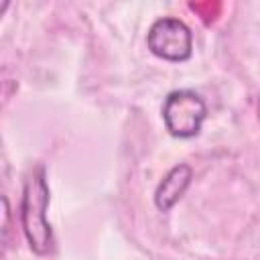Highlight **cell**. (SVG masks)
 <instances>
[{"instance_id":"cell-1","label":"cell","mask_w":260,"mask_h":260,"mask_svg":"<svg viewBox=\"0 0 260 260\" xmlns=\"http://www.w3.org/2000/svg\"><path fill=\"white\" fill-rule=\"evenodd\" d=\"M49 205V187L45 179V169L37 167L24 181L20 219L22 232L28 240V246L37 254H49L53 250V232L47 221Z\"/></svg>"},{"instance_id":"cell-2","label":"cell","mask_w":260,"mask_h":260,"mask_svg":"<svg viewBox=\"0 0 260 260\" xmlns=\"http://www.w3.org/2000/svg\"><path fill=\"white\" fill-rule=\"evenodd\" d=\"M205 116H207L205 102L191 89L171 91L162 106L165 126L177 138H191L199 134Z\"/></svg>"},{"instance_id":"cell-3","label":"cell","mask_w":260,"mask_h":260,"mask_svg":"<svg viewBox=\"0 0 260 260\" xmlns=\"http://www.w3.org/2000/svg\"><path fill=\"white\" fill-rule=\"evenodd\" d=\"M148 49L167 61H185L191 57L193 39L189 26L173 16H165L152 22L148 30Z\"/></svg>"},{"instance_id":"cell-4","label":"cell","mask_w":260,"mask_h":260,"mask_svg":"<svg viewBox=\"0 0 260 260\" xmlns=\"http://www.w3.org/2000/svg\"><path fill=\"white\" fill-rule=\"evenodd\" d=\"M189 183H191V169H189L187 165H177V167H173V169L165 175V179L160 181V185L156 187V193H154V203H156V207L162 209V211L171 209V207L183 197V193L187 191Z\"/></svg>"},{"instance_id":"cell-5","label":"cell","mask_w":260,"mask_h":260,"mask_svg":"<svg viewBox=\"0 0 260 260\" xmlns=\"http://www.w3.org/2000/svg\"><path fill=\"white\" fill-rule=\"evenodd\" d=\"M189 8H191L193 12H197L203 22L209 24V22H213V20L217 18V14H219V10H221V4H217V2H191Z\"/></svg>"}]
</instances>
